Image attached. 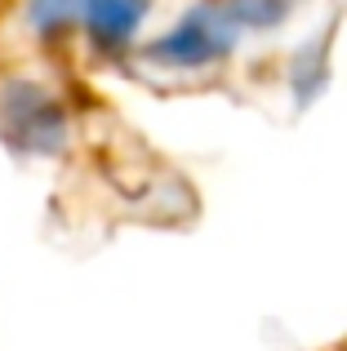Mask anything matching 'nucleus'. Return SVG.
<instances>
[{
    "instance_id": "nucleus-1",
    "label": "nucleus",
    "mask_w": 347,
    "mask_h": 351,
    "mask_svg": "<svg viewBox=\"0 0 347 351\" xmlns=\"http://www.w3.org/2000/svg\"><path fill=\"white\" fill-rule=\"evenodd\" d=\"M232 45H236V27H232V18H227V9L205 5V9H191L165 40H156L147 53L156 62H165V67L200 71V67H214Z\"/></svg>"
},
{
    "instance_id": "nucleus-2",
    "label": "nucleus",
    "mask_w": 347,
    "mask_h": 351,
    "mask_svg": "<svg viewBox=\"0 0 347 351\" xmlns=\"http://www.w3.org/2000/svg\"><path fill=\"white\" fill-rule=\"evenodd\" d=\"M5 112L14 116V129H9L14 147H32V152H58L62 138H67V116H62V107L53 103L45 89H36V85L14 89V98L5 103Z\"/></svg>"
},
{
    "instance_id": "nucleus-3",
    "label": "nucleus",
    "mask_w": 347,
    "mask_h": 351,
    "mask_svg": "<svg viewBox=\"0 0 347 351\" xmlns=\"http://www.w3.org/2000/svg\"><path fill=\"white\" fill-rule=\"evenodd\" d=\"M143 18H147V0H76V27L103 53L125 49Z\"/></svg>"
}]
</instances>
